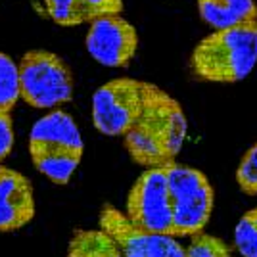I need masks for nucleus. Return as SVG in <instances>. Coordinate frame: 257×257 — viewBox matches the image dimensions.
I'll return each instance as SVG.
<instances>
[{
	"instance_id": "nucleus-1",
	"label": "nucleus",
	"mask_w": 257,
	"mask_h": 257,
	"mask_svg": "<svg viewBox=\"0 0 257 257\" xmlns=\"http://www.w3.org/2000/svg\"><path fill=\"white\" fill-rule=\"evenodd\" d=\"M186 115L179 100L154 83L142 81V109L123 137V146L137 165L150 169L175 161L186 140Z\"/></svg>"
},
{
	"instance_id": "nucleus-2",
	"label": "nucleus",
	"mask_w": 257,
	"mask_h": 257,
	"mask_svg": "<svg viewBox=\"0 0 257 257\" xmlns=\"http://www.w3.org/2000/svg\"><path fill=\"white\" fill-rule=\"evenodd\" d=\"M257 64V20L217 29L196 44L190 56L200 81L232 85L244 81Z\"/></svg>"
},
{
	"instance_id": "nucleus-3",
	"label": "nucleus",
	"mask_w": 257,
	"mask_h": 257,
	"mask_svg": "<svg viewBox=\"0 0 257 257\" xmlns=\"http://www.w3.org/2000/svg\"><path fill=\"white\" fill-rule=\"evenodd\" d=\"M18 75L20 96L31 107L58 109L73 98V71L50 50H27L18 62Z\"/></svg>"
},
{
	"instance_id": "nucleus-4",
	"label": "nucleus",
	"mask_w": 257,
	"mask_h": 257,
	"mask_svg": "<svg viewBox=\"0 0 257 257\" xmlns=\"http://www.w3.org/2000/svg\"><path fill=\"white\" fill-rule=\"evenodd\" d=\"M171 198V236H192L202 232L213 211V186L204 173L177 161L165 165Z\"/></svg>"
},
{
	"instance_id": "nucleus-5",
	"label": "nucleus",
	"mask_w": 257,
	"mask_h": 257,
	"mask_svg": "<svg viewBox=\"0 0 257 257\" xmlns=\"http://www.w3.org/2000/svg\"><path fill=\"white\" fill-rule=\"evenodd\" d=\"M123 213L140 230L171 236L173 215L165 165L144 169L139 175L127 194Z\"/></svg>"
},
{
	"instance_id": "nucleus-6",
	"label": "nucleus",
	"mask_w": 257,
	"mask_h": 257,
	"mask_svg": "<svg viewBox=\"0 0 257 257\" xmlns=\"http://www.w3.org/2000/svg\"><path fill=\"white\" fill-rule=\"evenodd\" d=\"M142 109V81L111 79L92 96V125L106 137H125Z\"/></svg>"
},
{
	"instance_id": "nucleus-7",
	"label": "nucleus",
	"mask_w": 257,
	"mask_h": 257,
	"mask_svg": "<svg viewBox=\"0 0 257 257\" xmlns=\"http://www.w3.org/2000/svg\"><path fill=\"white\" fill-rule=\"evenodd\" d=\"M100 228L115 238L121 257H184V247L175 236L140 230L128 223L123 211L109 204L100 211Z\"/></svg>"
},
{
	"instance_id": "nucleus-8",
	"label": "nucleus",
	"mask_w": 257,
	"mask_h": 257,
	"mask_svg": "<svg viewBox=\"0 0 257 257\" xmlns=\"http://www.w3.org/2000/svg\"><path fill=\"white\" fill-rule=\"evenodd\" d=\"M86 52L106 67H125L139 50V33L121 14L104 16L90 23L85 37Z\"/></svg>"
},
{
	"instance_id": "nucleus-9",
	"label": "nucleus",
	"mask_w": 257,
	"mask_h": 257,
	"mask_svg": "<svg viewBox=\"0 0 257 257\" xmlns=\"http://www.w3.org/2000/svg\"><path fill=\"white\" fill-rule=\"evenodd\" d=\"M37 211L31 181L12 167L0 165V232L27 226Z\"/></svg>"
},
{
	"instance_id": "nucleus-10",
	"label": "nucleus",
	"mask_w": 257,
	"mask_h": 257,
	"mask_svg": "<svg viewBox=\"0 0 257 257\" xmlns=\"http://www.w3.org/2000/svg\"><path fill=\"white\" fill-rule=\"evenodd\" d=\"M29 152H71L85 154V142L75 119L64 109H50V113L37 119L29 133Z\"/></svg>"
},
{
	"instance_id": "nucleus-11",
	"label": "nucleus",
	"mask_w": 257,
	"mask_h": 257,
	"mask_svg": "<svg viewBox=\"0 0 257 257\" xmlns=\"http://www.w3.org/2000/svg\"><path fill=\"white\" fill-rule=\"evenodd\" d=\"M50 20L60 27L92 23L123 12V0H43Z\"/></svg>"
},
{
	"instance_id": "nucleus-12",
	"label": "nucleus",
	"mask_w": 257,
	"mask_h": 257,
	"mask_svg": "<svg viewBox=\"0 0 257 257\" xmlns=\"http://www.w3.org/2000/svg\"><path fill=\"white\" fill-rule=\"evenodd\" d=\"M198 14L217 31L257 20V4L255 0H198Z\"/></svg>"
},
{
	"instance_id": "nucleus-13",
	"label": "nucleus",
	"mask_w": 257,
	"mask_h": 257,
	"mask_svg": "<svg viewBox=\"0 0 257 257\" xmlns=\"http://www.w3.org/2000/svg\"><path fill=\"white\" fill-rule=\"evenodd\" d=\"M67 257H121V249L104 228H79L69 240Z\"/></svg>"
},
{
	"instance_id": "nucleus-14",
	"label": "nucleus",
	"mask_w": 257,
	"mask_h": 257,
	"mask_svg": "<svg viewBox=\"0 0 257 257\" xmlns=\"http://www.w3.org/2000/svg\"><path fill=\"white\" fill-rule=\"evenodd\" d=\"M29 156L35 169L54 184H67L83 160L71 152H29Z\"/></svg>"
},
{
	"instance_id": "nucleus-15",
	"label": "nucleus",
	"mask_w": 257,
	"mask_h": 257,
	"mask_svg": "<svg viewBox=\"0 0 257 257\" xmlns=\"http://www.w3.org/2000/svg\"><path fill=\"white\" fill-rule=\"evenodd\" d=\"M20 98L18 64L6 52H0V111H12Z\"/></svg>"
},
{
	"instance_id": "nucleus-16",
	"label": "nucleus",
	"mask_w": 257,
	"mask_h": 257,
	"mask_svg": "<svg viewBox=\"0 0 257 257\" xmlns=\"http://www.w3.org/2000/svg\"><path fill=\"white\" fill-rule=\"evenodd\" d=\"M184 257H232V247L223 238L202 230L190 236L188 246L184 247Z\"/></svg>"
},
{
	"instance_id": "nucleus-17",
	"label": "nucleus",
	"mask_w": 257,
	"mask_h": 257,
	"mask_svg": "<svg viewBox=\"0 0 257 257\" xmlns=\"http://www.w3.org/2000/svg\"><path fill=\"white\" fill-rule=\"evenodd\" d=\"M234 246L242 257H257V207L240 217L234 228Z\"/></svg>"
},
{
	"instance_id": "nucleus-18",
	"label": "nucleus",
	"mask_w": 257,
	"mask_h": 257,
	"mask_svg": "<svg viewBox=\"0 0 257 257\" xmlns=\"http://www.w3.org/2000/svg\"><path fill=\"white\" fill-rule=\"evenodd\" d=\"M238 188L246 196H257V142L247 148L236 169Z\"/></svg>"
},
{
	"instance_id": "nucleus-19",
	"label": "nucleus",
	"mask_w": 257,
	"mask_h": 257,
	"mask_svg": "<svg viewBox=\"0 0 257 257\" xmlns=\"http://www.w3.org/2000/svg\"><path fill=\"white\" fill-rule=\"evenodd\" d=\"M14 148V121L10 111H0V165Z\"/></svg>"
}]
</instances>
